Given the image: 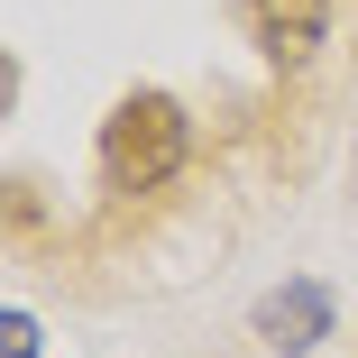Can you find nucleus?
<instances>
[{"label": "nucleus", "instance_id": "nucleus-1", "mask_svg": "<svg viewBox=\"0 0 358 358\" xmlns=\"http://www.w3.org/2000/svg\"><path fill=\"white\" fill-rule=\"evenodd\" d=\"M193 148V120L175 92H120L101 120V184L110 193H157Z\"/></svg>", "mask_w": 358, "mask_h": 358}, {"label": "nucleus", "instance_id": "nucleus-2", "mask_svg": "<svg viewBox=\"0 0 358 358\" xmlns=\"http://www.w3.org/2000/svg\"><path fill=\"white\" fill-rule=\"evenodd\" d=\"M257 340L285 349V358H303L313 340H331V285L294 275V285H275V294L257 303Z\"/></svg>", "mask_w": 358, "mask_h": 358}, {"label": "nucleus", "instance_id": "nucleus-3", "mask_svg": "<svg viewBox=\"0 0 358 358\" xmlns=\"http://www.w3.org/2000/svg\"><path fill=\"white\" fill-rule=\"evenodd\" d=\"M239 19L266 46V64H303L322 46V28H331V0H239Z\"/></svg>", "mask_w": 358, "mask_h": 358}, {"label": "nucleus", "instance_id": "nucleus-4", "mask_svg": "<svg viewBox=\"0 0 358 358\" xmlns=\"http://www.w3.org/2000/svg\"><path fill=\"white\" fill-rule=\"evenodd\" d=\"M0 331H10V358H37V322H28V313H10Z\"/></svg>", "mask_w": 358, "mask_h": 358}]
</instances>
